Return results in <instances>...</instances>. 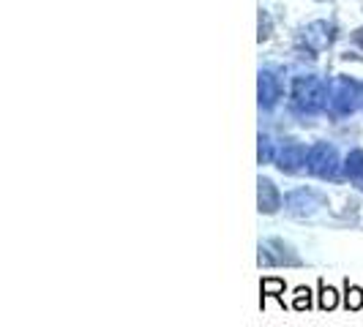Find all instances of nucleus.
I'll return each mask as SVG.
<instances>
[{
	"label": "nucleus",
	"mask_w": 363,
	"mask_h": 327,
	"mask_svg": "<svg viewBox=\"0 0 363 327\" xmlns=\"http://www.w3.org/2000/svg\"><path fill=\"white\" fill-rule=\"evenodd\" d=\"M311 172H317V175H330V169H333V164H336V153H333V147L328 145H317L311 150Z\"/></svg>",
	"instance_id": "1"
},
{
	"label": "nucleus",
	"mask_w": 363,
	"mask_h": 327,
	"mask_svg": "<svg viewBox=\"0 0 363 327\" xmlns=\"http://www.w3.org/2000/svg\"><path fill=\"white\" fill-rule=\"evenodd\" d=\"M259 210L262 213H276L279 210V194H276L273 183L262 180V178H259Z\"/></svg>",
	"instance_id": "2"
},
{
	"label": "nucleus",
	"mask_w": 363,
	"mask_h": 327,
	"mask_svg": "<svg viewBox=\"0 0 363 327\" xmlns=\"http://www.w3.org/2000/svg\"><path fill=\"white\" fill-rule=\"evenodd\" d=\"M298 164H306V150H303V147H290V150H284L279 169H281V172H295Z\"/></svg>",
	"instance_id": "3"
},
{
	"label": "nucleus",
	"mask_w": 363,
	"mask_h": 327,
	"mask_svg": "<svg viewBox=\"0 0 363 327\" xmlns=\"http://www.w3.org/2000/svg\"><path fill=\"white\" fill-rule=\"evenodd\" d=\"M347 172L352 175V178H361L363 175V153L358 150V153H352L350 159H347Z\"/></svg>",
	"instance_id": "4"
},
{
	"label": "nucleus",
	"mask_w": 363,
	"mask_h": 327,
	"mask_svg": "<svg viewBox=\"0 0 363 327\" xmlns=\"http://www.w3.org/2000/svg\"><path fill=\"white\" fill-rule=\"evenodd\" d=\"M363 306V292L358 287L347 284V309H361Z\"/></svg>",
	"instance_id": "5"
},
{
	"label": "nucleus",
	"mask_w": 363,
	"mask_h": 327,
	"mask_svg": "<svg viewBox=\"0 0 363 327\" xmlns=\"http://www.w3.org/2000/svg\"><path fill=\"white\" fill-rule=\"evenodd\" d=\"M320 306L323 309H333L336 306V289H330V287L325 289V284H320Z\"/></svg>",
	"instance_id": "6"
},
{
	"label": "nucleus",
	"mask_w": 363,
	"mask_h": 327,
	"mask_svg": "<svg viewBox=\"0 0 363 327\" xmlns=\"http://www.w3.org/2000/svg\"><path fill=\"white\" fill-rule=\"evenodd\" d=\"M295 294H298V297H295V309H309V306H311V297H309L311 292L301 287V289L295 292Z\"/></svg>",
	"instance_id": "7"
},
{
	"label": "nucleus",
	"mask_w": 363,
	"mask_h": 327,
	"mask_svg": "<svg viewBox=\"0 0 363 327\" xmlns=\"http://www.w3.org/2000/svg\"><path fill=\"white\" fill-rule=\"evenodd\" d=\"M355 38H358V44H363V30H358V36Z\"/></svg>",
	"instance_id": "8"
}]
</instances>
